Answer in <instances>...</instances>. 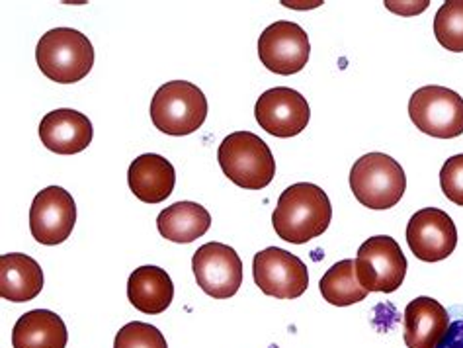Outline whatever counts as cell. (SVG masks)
<instances>
[{
  "label": "cell",
  "instance_id": "6da1fadb",
  "mask_svg": "<svg viewBox=\"0 0 463 348\" xmlns=\"http://www.w3.org/2000/svg\"><path fill=\"white\" fill-rule=\"evenodd\" d=\"M333 220V206L326 192L311 183H298L282 192L272 213V225L279 239L303 245L321 237Z\"/></svg>",
  "mask_w": 463,
  "mask_h": 348
},
{
  "label": "cell",
  "instance_id": "7a4b0ae2",
  "mask_svg": "<svg viewBox=\"0 0 463 348\" xmlns=\"http://www.w3.org/2000/svg\"><path fill=\"white\" fill-rule=\"evenodd\" d=\"M35 59L47 79L59 85H72L90 73L94 47L79 30L55 28L42 35Z\"/></svg>",
  "mask_w": 463,
  "mask_h": 348
},
{
  "label": "cell",
  "instance_id": "3957f363",
  "mask_svg": "<svg viewBox=\"0 0 463 348\" xmlns=\"http://www.w3.org/2000/svg\"><path fill=\"white\" fill-rule=\"evenodd\" d=\"M217 161L231 183L245 190H262L276 176L270 147L250 131L227 136L217 151Z\"/></svg>",
  "mask_w": 463,
  "mask_h": 348
},
{
  "label": "cell",
  "instance_id": "277c9868",
  "mask_svg": "<svg viewBox=\"0 0 463 348\" xmlns=\"http://www.w3.org/2000/svg\"><path fill=\"white\" fill-rule=\"evenodd\" d=\"M350 188L362 206L389 210L397 206L407 190V176L401 165L385 153H368L350 171Z\"/></svg>",
  "mask_w": 463,
  "mask_h": 348
},
{
  "label": "cell",
  "instance_id": "5b68a950",
  "mask_svg": "<svg viewBox=\"0 0 463 348\" xmlns=\"http://www.w3.org/2000/svg\"><path fill=\"white\" fill-rule=\"evenodd\" d=\"M207 118L205 94L192 82L173 80L158 89L151 100V119L166 136H190Z\"/></svg>",
  "mask_w": 463,
  "mask_h": 348
},
{
  "label": "cell",
  "instance_id": "8992f818",
  "mask_svg": "<svg viewBox=\"0 0 463 348\" xmlns=\"http://www.w3.org/2000/svg\"><path fill=\"white\" fill-rule=\"evenodd\" d=\"M409 116L422 134L454 139L463 134V99L446 87H422L411 96Z\"/></svg>",
  "mask_w": 463,
  "mask_h": 348
},
{
  "label": "cell",
  "instance_id": "52a82bcc",
  "mask_svg": "<svg viewBox=\"0 0 463 348\" xmlns=\"http://www.w3.org/2000/svg\"><path fill=\"white\" fill-rule=\"evenodd\" d=\"M354 262L358 280L368 292L392 294L405 282L407 259L389 235H375L364 241Z\"/></svg>",
  "mask_w": 463,
  "mask_h": 348
},
{
  "label": "cell",
  "instance_id": "ba28073f",
  "mask_svg": "<svg viewBox=\"0 0 463 348\" xmlns=\"http://www.w3.org/2000/svg\"><path fill=\"white\" fill-rule=\"evenodd\" d=\"M252 276L266 296L278 299H296L309 287L306 262L278 247H268L254 255Z\"/></svg>",
  "mask_w": 463,
  "mask_h": 348
},
{
  "label": "cell",
  "instance_id": "9c48e42d",
  "mask_svg": "<svg viewBox=\"0 0 463 348\" xmlns=\"http://www.w3.org/2000/svg\"><path fill=\"white\" fill-rule=\"evenodd\" d=\"M309 35L299 24L278 20L268 26L259 40L262 65L276 75H296L309 61Z\"/></svg>",
  "mask_w": 463,
  "mask_h": 348
},
{
  "label": "cell",
  "instance_id": "30bf717a",
  "mask_svg": "<svg viewBox=\"0 0 463 348\" xmlns=\"http://www.w3.org/2000/svg\"><path fill=\"white\" fill-rule=\"evenodd\" d=\"M192 270L202 290L215 299H227L242 284V262L237 250L223 243H205L192 259Z\"/></svg>",
  "mask_w": 463,
  "mask_h": 348
},
{
  "label": "cell",
  "instance_id": "8fae6325",
  "mask_svg": "<svg viewBox=\"0 0 463 348\" xmlns=\"http://www.w3.org/2000/svg\"><path fill=\"white\" fill-rule=\"evenodd\" d=\"M77 223L75 200L67 190L50 186L35 194L30 208V231L42 245H59L69 239Z\"/></svg>",
  "mask_w": 463,
  "mask_h": 348
},
{
  "label": "cell",
  "instance_id": "7c38bea8",
  "mask_svg": "<svg viewBox=\"0 0 463 348\" xmlns=\"http://www.w3.org/2000/svg\"><path fill=\"white\" fill-rule=\"evenodd\" d=\"M259 126L274 137H296L307 127L311 110L303 96L288 87H276L260 94L254 106Z\"/></svg>",
  "mask_w": 463,
  "mask_h": 348
},
{
  "label": "cell",
  "instance_id": "4fadbf2b",
  "mask_svg": "<svg viewBox=\"0 0 463 348\" xmlns=\"http://www.w3.org/2000/svg\"><path fill=\"white\" fill-rule=\"evenodd\" d=\"M407 243L419 260H444L454 253L458 245L456 223L438 208L419 210L409 220Z\"/></svg>",
  "mask_w": 463,
  "mask_h": 348
},
{
  "label": "cell",
  "instance_id": "5bb4252c",
  "mask_svg": "<svg viewBox=\"0 0 463 348\" xmlns=\"http://www.w3.org/2000/svg\"><path fill=\"white\" fill-rule=\"evenodd\" d=\"M40 139L47 149L57 155H75L90 146L92 124L84 114L61 108L43 116Z\"/></svg>",
  "mask_w": 463,
  "mask_h": 348
},
{
  "label": "cell",
  "instance_id": "9a60e30c",
  "mask_svg": "<svg viewBox=\"0 0 463 348\" xmlns=\"http://www.w3.org/2000/svg\"><path fill=\"white\" fill-rule=\"evenodd\" d=\"M128 184L137 200L145 203H161L175 190V166L161 155L145 153L129 165Z\"/></svg>",
  "mask_w": 463,
  "mask_h": 348
},
{
  "label": "cell",
  "instance_id": "2e32d148",
  "mask_svg": "<svg viewBox=\"0 0 463 348\" xmlns=\"http://www.w3.org/2000/svg\"><path fill=\"white\" fill-rule=\"evenodd\" d=\"M449 327L446 307L432 297L420 296L405 309L407 348H436Z\"/></svg>",
  "mask_w": 463,
  "mask_h": 348
},
{
  "label": "cell",
  "instance_id": "e0dca14e",
  "mask_svg": "<svg viewBox=\"0 0 463 348\" xmlns=\"http://www.w3.org/2000/svg\"><path fill=\"white\" fill-rule=\"evenodd\" d=\"M43 290V270L32 257L8 253L0 257V296L8 302H32Z\"/></svg>",
  "mask_w": 463,
  "mask_h": 348
},
{
  "label": "cell",
  "instance_id": "ac0fdd59",
  "mask_svg": "<svg viewBox=\"0 0 463 348\" xmlns=\"http://www.w3.org/2000/svg\"><path fill=\"white\" fill-rule=\"evenodd\" d=\"M128 297L131 306L145 315H158L175 299V284L166 270L158 267H141L133 270L128 280Z\"/></svg>",
  "mask_w": 463,
  "mask_h": 348
},
{
  "label": "cell",
  "instance_id": "d6986e66",
  "mask_svg": "<svg viewBox=\"0 0 463 348\" xmlns=\"http://www.w3.org/2000/svg\"><path fill=\"white\" fill-rule=\"evenodd\" d=\"M67 341L65 321L50 309L28 311L12 329L14 348H65Z\"/></svg>",
  "mask_w": 463,
  "mask_h": 348
},
{
  "label": "cell",
  "instance_id": "ffe728a7",
  "mask_svg": "<svg viewBox=\"0 0 463 348\" xmlns=\"http://www.w3.org/2000/svg\"><path fill=\"white\" fill-rule=\"evenodd\" d=\"M212 225V215L196 202H176L158 213V233L173 243H192L203 237Z\"/></svg>",
  "mask_w": 463,
  "mask_h": 348
},
{
  "label": "cell",
  "instance_id": "44dd1931",
  "mask_svg": "<svg viewBox=\"0 0 463 348\" xmlns=\"http://www.w3.org/2000/svg\"><path fill=\"white\" fill-rule=\"evenodd\" d=\"M319 290L325 297V302L336 307L354 306L364 302L368 290L362 287L358 274H356V262L352 259H345L325 272L319 282Z\"/></svg>",
  "mask_w": 463,
  "mask_h": 348
},
{
  "label": "cell",
  "instance_id": "7402d4cb",
  "mask_svg": "<svg viewBox=\"0 0 463 348\" xmlns=\"http://www.w3.org/2000/svg\"><path fill=\"white\" fill-rule=\"evenodd\" d=\"M434 35L448 52L463 53V0H448L436 12Z\"/></svg>",
  "mask_w": 463,
  "mask_h": 348
},
{
  "label": "cell",
  "instance_id": "603a6c76",
  "mask_svg": "<svg viewBox=\"0 0 463 348\" xmlns=\"http://www.w3.org/2000/svg\"><path fill=\"white\" fill-rule=\"evenodd\" d=\"M114 348H168L165 334L143 321H131L119 329Z\"/></svg>",
  "mask_w": 463,
  "mask_h": 348
},
{
  "label": "cell",
  "instance_id": "cb8c5ba5",
  "mask_svg": "<svg viewBox=\"0 0 463 348\" xmlns=\"http://www.w3.org/2000/svg\"><path fill=\"white\" fill-rule=\"evenodd\" d=\"M440 186L449 202H454L456 206H463V155H454L444 163L440 171Z\"/></svg>",
  "mask_w": 463,
  "mask_h": 348
},
{
  "label": "cell",
  "instance_id": "d4e9b609",
  "mask_svg": "<svg viewBox=\"0 0 463 348\" xmlns=\"http://www.w3.org/2000/svg\"><path fill=\"white\" fill-rule=\"evenodd\" d=\"M436 348H463V319L449 323L446 334Z\"/></svg>",
  "mask_w": 463,
  "mask_h": 348
}]
</instances>
